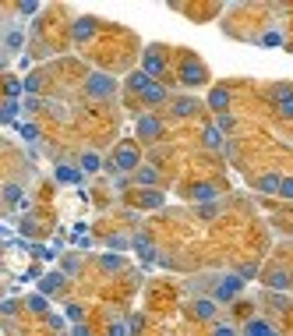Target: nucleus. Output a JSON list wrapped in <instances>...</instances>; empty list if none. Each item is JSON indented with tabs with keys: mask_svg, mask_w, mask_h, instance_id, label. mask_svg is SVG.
Masks as SVG:
<instances>
[{
	"mask_svg": "<svg viewBox=\"0 0 293 336\" xmlns=\"http://www.w3.org/2000/svg\"><path fill=\"white\" fill-rule=\"evenodd\" d=\"M180 78H184V85H201V82H208V71H205L194 57H187L184 67H180Z\"/></svg>",
	"mask_w": 293,
	"mask_h": 336,
	"instance_id": "1",
	"label": "nucleus"
},
{
	"mask_svg": "<svg viewBox=\"0 0 293 336\" xmlns=\"http://www.w3.org/2000/svg\"><path fill=\"white\" fill-rule=\"evenodd\" d=\"M113 167H117V170H135V167H138V153H135L131 145H120L117 156H113Z\"/></svg>",
	"mask_w": 293,
	"mask_h": 336,
	"instance_id": "2",
	"label": "nucleus"
},
{
	"mask_svg": "<svg viewBox=\"0 0 293 336\" xmlns=\"http://www.w3.org/2000/svg\"><path fill=\"white\" fill-rule=\"evenodd\" d=\"M113 78H106V74H92V78H89V92L92 96H113Z\"/></svg>",
	"mask_w": 293,
	"mask_h": 336,
	"instance_id": "3",
	"label": "nucleus"
},
{
	"mask_svg": "<svg viewBox=\"0 0 293 336\" xmlns=\"http://www.w3.org/2000/svg\"><path fill=\"white\" fill-rule=\"evenodd\" d=\"M240 287H244V280H237V276H226V280L216 287V297H219V301H230L233 294H240Z\"/></svg>",
	"mask_w": 293,
	"mask_h": 336,
	"instance_id": "4",
	"label": "nucleus"
},
{
	"mask_svg": "<svg viewBox=\"0 0 293 336\" xmlns=\"http://www.w3.org/2000/svg\"><path fill=\"white\" fill-rule=\"evenodd\" d=\"M138 135H142V138H159V135H162V124H159L155 117H142V121H138Z\"/></svg>",
	"mask_w": 293,
	"mask_h": 336,
	"instance_id": "5",
	"label": "nucleus"
},
{
	"mask_svg": "<svg viewBox=\"0 0 293 336\" xmlns=\"http://www.w3.org/2000/svg\"><path fill=\"white\" fill-rule=\"evenodd\" d=\"M276 99H279V110H283V114L286 117H293V89H276Z\"/></svg>",
	"mask_w": 293,
	"mask_h": 336,
	"instance_id": "6",
	"label": "nucleus"
},
{
	"mask_svg": "<svg viewBox=\"0 0 293 336\" xmlns=\"http://www.w3.org/2000/svg\"><path fill=\"white\" fill-rule=\"evenodd\" d=\"M162 71V57H159V50L152 46L148 53H145V74H159Z\"/></svg>",
	"mask_w": 293,
	"mask_h": 336,
	"instance_id": "7",
	"label": "nucleus"
},
{
	"mask_svg": "<svg viewBox=\"0 0 293 336\" xmlns=\"http://www.w3.org/2000/svg\"><path fill=\"white\" fill-rule=\"evenodd\" d=\"M191 198H194V202H208V198H216V188H212V184H194Z\"/></svg>",
	"mask_w": 293,
	"mask_h": 336,
	"instance_id": "8",
	"label": "nucleus"
},
{
	"mask_svg": "<svg viewBox=\"0 0 293 336\" xmlns=\"http://www.w3.org/2000/svg\"><path fill=\"white\" fill-rule=\"evenodd\" d=\"M128 85H131L135 92H145V89L152 85V78H148V74H145V71H135V74H131V78H128Z\"/></svg>",
	"mask_w": 293,
	"mask_h": 336,
	"instance_id": "9",
	"label": "nucleus"
},
{
	"mask_svg": "<svg viewBox=\"0 0 293 336\" xmlns=\"http://www.w3.org/2000/svg\"><path fill=\"white\" fill-rule=\"evenodd\" d=\"M244 333H247V336H276V333H272V329H269V326H265L262 319H251Z\"/></svg>",
	"mask_w": 293,
	"mask_h": 336,
	"instance_id": "10",
	"label": "nucleus"
},
{
	"mask_svg": "<svg viewBox=\"0 0 293 336\" xmlns=\"http://www.w3.org/2000/svg\"><path fill=\"white\" fill-rule=\"evenodd\" d=\"M208 103H212V110H226V106H230V92H226V89H212Z\"/></svg>",
	"mask_w": 293,
	"mask_h": 336,
	"instance_id": "11",
	"label": "nucleus"
},
{
	"mask_svg": "<svg viewBox=\"0 0 293 336\" xmlns=\"http://www.w3.org/2000/svg\"><path fill=\"white\" fill-rule=\"evenodd\" d=\"M4 50H7V53H14V50H21V32H18V28H11V32H4Z\"/></svg>",
	"mask_w": 293,
	"mask_h": 336,
	"instance_id": "12",
	"label": "nucleus"
},
{
	"mask_svg": "<svg viewBox=\"0 0 293 336\" xmlns=\"http://www.w3.org/2000/svg\"><path fill=\"white\" fill-rule=\"evenodd\" d=\"M142 99H145V103H162V99H166V89H162V85H148V89L142 92Z\"/></svg>",
	"mask_w": 293,
	"mask_h": 336,
	"instance_id": "13",
	"label": "nucleus"
},
{
	"mask_svg": "<svg viewBox=\"0 0 293 336\" xmlns=\"http://www.w3.org/2000/svg\"><path fill=\"white\" fill-rule=\"evenodd\" d=\"M64 287V276L60 273H50V276H43V294H50V290H60Z\"/></svg>",
	"mask_w": 293,
	"mask_h": 336,
	"instance_id": "14",
	"label": "nucleus"
},
{
	"mask_svg": "<svg viewBox=\"0 0 293 336\" xmlns=\"http://www.w3.org/2000/svg\"><path fill=\"white\" fill-rule=\"evenodd\" d=\"M194 315H198V319H212V315H216V305H212V301H194Z\"/></svg>",
	"mask_w": 293,
	"mask_h": 336,
	"instance_id": "15",
	"label": "nucleus"
},
{
	"mask_svg": "<svg viewBox=\"0 0 293 336\" xmlns=\"http://www.w3.org/2000/svg\"><path fill=\"white\" fill-rule=\"evenodd\" d=\"M4 202L7 205H21V188H18V184H7V188H4Z\"/></svg>",
	"mask_w": 293,
	"mask_h": 336,
	"instance_id": "16",
	"label": "nucleus"
},
{
	"mask_svg": "<svg viewBox=\"0 0 293 336\" xmlns=\"http://www.w3.org/2000/svg\"><path fill=\"white\" fill-rule=\"evenodd\" d=\"M92 25H96V21H89V18H85V21H78V25H74V39H78V43H81V39H89V35H92Z\"/></svg>",
	"mask_w": 293,
	"mask_h": 336,
	"instance_id": "17",
	"label": "nucleus"
},
{
	"mask_svg": "<svg viewBox=\"0 0 293 336\" xmlns=\"http://www.w3.org/2000/svg\"><path fill=\"white\" fill-rule=\"evenodd\" d=\"M81 170L96 173V170H99V156H96V153H85V156H81Z\"/></svg>",
	"mask_w": 293,
	"mask_h": 336,
	"instance_id": "18",
	"label": "nucleus"
},
{
	"mask_svg": "<svg viewBox=\"0 0 293 336\" xmlns=\"http://www.w3.org/2000/svg\"><path fill=\"white\" fill-rule=\"evenodd\" d=\"M18 110H21V106H18V103H14V99H7V103H4V114H0V117H4V124H7V121H14V117H18Z\"/></svg>",
	"mask_w": 293,
	"mask_h": 336,
	"instance_id": "19",
	"label": "nucleus"
},
{
	"mask_svg": "<svg viewBox=\"0 0 293 336\" xmlns=\"http://www.w3.org/2000/svg\"><path fill=\"white\" fill-rule=\"evenodd\" d=\"M28 308H32V312H46V297H43V294H32V297H28Z\"/></svg>",
	"mask_w": 293,
	"mask_h": 336,
	"instance_id": "20",
	"label": "nucleus"
},
{
	"mask_svg": "<svg viewBox=\"0 0 293 336\" xmlns=\"http://www.w3.org/2000/svg\"><path fill=\"white\" fill-rule=\"evenodd\" d=\"M194 110H198V103H194V99H180V103H177V114H184V117H187V114H194Z\"/></svg>",
	"mask_w": 293,
	"mask_h": 336,
	"instance_id": "21",
	"label": "nucleus"
},
{
	"mask_svg": "<svg viewBox=\"0 0 293 336\" xmlns=\"http://www.w3.org/2000/svg\"><path fill=\"white\" fill-rule=\"evenodd\" d=\"M279 177H262V191H279Z\"/></svg>",
	"mask_w": 293,
	"mask_h": 336,
	"instance_id": "22",
	"label": "nucleus"
},
{
	"mask_svg": "<svg viewBox=\"0 0 293 336\" xmlns=\"http://www.w3.org/2000/svg\"><path fill=\"white\" fill-rule=\"evenodd\" d=\"M205 142L212 145V149H219V142H223V138H219V131H216V128H208V131H205Z\"/></svg>",
	"mask_w": 293,
	"mask_h": 336,
	"instance_id": "23",
	"label": "nucleus"
},
{
	"mask_svg": "<svg viewBox=\"0 0 293 336\" xmlns=\"http://www.w3.org/2000/svg\"><path fill=\"white\" fill-rule=\"evenodd\" d=\"M279 195H283V198H293V177H286V180L279 184Z\"/></svg>",
	"mask_w": 293,
	"mask_h": 336,
	"instance_id": "24",
	"label": "nucleus"
},
{
	"mask_svg": "<svg viewBox=\"0 0 293 336\" xmlns=\"http://www.w3.org/2000/svg\"><path fill=\"white\" fill-rule=\"evenodd\" d=\"M21 85H25V92H39V74H28Z\"/></svg>",
	"mask_w": 293,
	"mask_h": 336,
	"instance_id": "25",
	"label": "nucleus"
},
{
	"mask_svg": "<svg viewBox=\"0 0 293 336\" xmlns=\"http://www.w3.org/2000/svg\"><path fill=\"white\" fill-rule=\"evenodd\" d=\"M21 138L35 142V138H39V128H35V124H25V128H21Z\"/></svg>",
	"mask_w": 293,
	"mask_h": 336,
	"instance_id": "26",
	"label": "nucleus"
},
{
	"mask_svg": "<svg viewBox=\"0 0 293 336\" xmlns=\"http://www.w3.org/2000/svg\"><path fill=\"white\" fill-rule=\"evenodd\" d=\"M103 269H120V255H106L103 258Z\"/></svg>",
	"mask_w": 293,
	"mask_h": 336,
	"instance_id": "27",
	"label": "nucleus"
},
{
	"mask_svg": "<svg viewBox=\"0 0 293 336\" xmlns=\"http://www.w3.org/2000/svg\"><path fill=\"white\" fill-rule=\"evenodd\" d=\"M138 180L142 184H155V170H138Z\"/></svg>",
	"mask_w": 293,
	"mask_h": 336,
	"instance_id": "28",
	"label": "nucleus"
},
{
	"mask_svg": "<svg viewBox=\"0 0 293 336\" xmlns=\"http://www.w3.org/2000/svg\"><path fill=\"white\" fill-rule=\"evenodd\" d=\"M269 283H272V287H286L290 280H286V273H272V280H269Z\"/></svg>",
	"mask_w": 293,
	"mask_h": 336,
	"instance_id": "29",
	"label": "nucleus"
},
{
	"mask_svg": "<svg viewBox=\"0 0 293 336\" xmlns=\"http://www.w3.org/2000/svg\"><path fill=\"white\" fill-rule=\"evenodd\" d=\"M124 333H128V329H124V322H113V326H110V336H124Z\"/></svg>",
	"mask_w": 293,
	"mask_h": 336,
	"instance_id": "30",
	"label": "nucleus"
},
{
	"mask_svg": "<svg viewBox=\"0 0 293 336\" xmlns=\"http://www.w3.org/2000/svg\"><path fill=\"white\" fill-rule=\"evenodd\" d=\"M21 89H25V85H18V82H7V96H11V99H14Z\"/></svg>",
	"mask_w": 293,
	"mask_h": 336,
	"instance_id": "31",
	"label": "nucleus"
},
{
	"mask_svg": "<svg viewBox=\"0 0 293 336\" xmlns=\"http://www.w3.org/2000/svg\"><path fill=\"white\" fill-rule=\"evenodd\" d=\"M57 177H60V180H74L78 173H74V170H64V167H60V170H57Z\"/></svg>",
	"mask_w": 293,
	"mask_h": 336,
	"instance_id": "32",
	"label": "nucleus"
},
{
	"mask_svg": "<svg viewBox=\"0 0 293 336\" xmlns=\"http://www.w3.org/2000/svg\"><path fill=\"white\" fill-rule=\"evenodd\" d=\"M110 248H120V251H124V248H128V241H124V237H110Z\"/></svg>",
	"mask_w": 293,
	"mask_h": 336,
	"instance_id": "33",
	"label": "nucleus"
},
{
	"mask_svg": "<svg viewBox=\"0 0 293 336\" xmlns=\"http://www.w3.org/2000/svg\"><path fill=\"white\" fill-rule=\"evenodd\" d=\"M25 110H39V99H35V96H25Z\"/></svg>",
	"mask_w": 293,
	"mask_h": 336,
	"instance_id": "34",
	"label": "nucleus"
},
{
	"mask_svg": "<svg viewBox=\"0 0 293 336\" xmlns=\"http://www.w3.org/2000/svg\"><path fill=\"white\" fill-rule=\"evenodd\" d=\"M67 315H71V319L78 322V319H81V308H78V305H67Z\"/></svg>",
	"mask_w": 293,
	"mask_h": 336,
	"instance_id": "35",
	"label": "nucleus"
},
{
	"mask_svg": "<svg viewBox=\"0 0 293 336\" xmlns=\"http://www.w3.org/2000/svg\"><path fill=\"white\" fill-rule=\"evenodd\" d=\"M216 336H237V333H233L230 326H219V329H216Z\"/></svg>",
	"mask_w": 293,
	"mask_h": 336,
	"instance_id": "36",
	"label": "nucleus"
},
{
	"mask_svg": "<svg viewBox=\"0 0 293 336\" xmlns=\"http://www.w3.org/2000/svg\"><path fill=\"white\" fill-rule=\"evenodd\" d=\"M74 336H92V333H89L85 326H78V329H74Z\"/></svg>",
	"mask_w": 293,
	"mask_h": 336,
	"instance_id": "37",
	"label": "nucleus"
}]
</instances>
